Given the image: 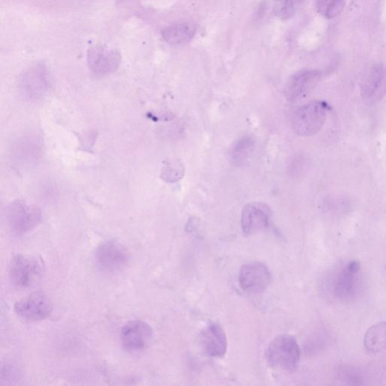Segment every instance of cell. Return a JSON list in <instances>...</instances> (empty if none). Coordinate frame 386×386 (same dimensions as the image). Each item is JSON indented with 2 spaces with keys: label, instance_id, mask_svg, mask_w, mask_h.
<instances>
[{
  "label": "cell",
  "instance_id": "1",
  "mask_svg": "<svg viewBox=\"0 0 386 386\" xmlns=\"http://www.w3.org/2000/svg\"><path fill=\"white\" fill-rule=\"evenodd\" d=\"M328 106L321 101H313L298 108L292 119L295 133L309 137L319 132L327 119Z\"/></svg>",
  "mask_w": 386,
  "mask_h": 386
},
{
  "label": "cell",
  "instance_id": "2",
  "mask_svg": "<svg viewBox=\"0 0 386 386\" xmlns=\"http://www.w3.org/2000/svg\"><path fill=\"white\" fill-rule=\"evenodd\" d=\"M265 355L271 367L292 370L298 367L300 349L296 339L283 335L272 340Z\"/></svg>",
  "mask_w": 386,
  "mask_h": 386
},
{
  "label": "cell",
  "instance_id": "3",
  "mask_svg": "<svg viewBox=\"0 0 386 386\" xmlns=\"http://www.w3.org/2000/svg\"><path fill=\"white\" fill-rule=\"evenodd\" d=\"M44 272V265L38 257L25 254L13 256L10 267V278L14 286L28 289L40 281Z\"/></svg>",
  "mask_w": 386,
  "mask_h": 386
},
{
  "label": "cell",
  "instance_id": "4",
  "mask_svg": "<svg viewBox=\"0 0 386 386\" xmlns=\"http://www.w3.org/2000/svg\"><path fill=\"white\" fill-rule=\"evenodd\" d=\"M7 219L13 232L24 234L34 230L41 223L42 214L37 207L17 200L8 208Z\"/></svg>",
  "mask_w": 386,
  "mask_h": 386
},
{
  "label": "cell",
  "instance_id": "5",
  "mask_svg": "<svg viewBox=\"0 0 386 386\" xmlns=\"http://www.w3.org/2000/svg\"><path fill=\"white\" fill-rule=\"evenodd\" d=\"M95 257L97 267L107 274L122 271L130 260L127 249L115 241L103 242L97 248Z\"/></svg>",
  "mask_w": 386,
  "mask_h": 386
},
{
  "label": "cell",
  "instance_id": "6",
  "mask_svg": "<svg viewBox=\"0 0 386 386\" xmlns=\"http://www.w3.org/2000/svg\"><path fill=\"white\" fill-rule=\"evenodd\" d=\"M48 89V71L44 64L30 67L21 75L19 90L25 100L32 102L39 101L47 93Z\"/></svg>",
  "mask_w": 386,
  "mask_h": 386
},
{
  "label": "cell",
  "instance_id": "7",
  "mask_svg": "<svg viewBox=\"0 0 386 386\" xmlns=\"http://www.w3.org/2000/svg\"><path fill=\"white\" fill-rule=\"evenodd\" d=\"M53 304L47 294L42 291L30 293L14 304V310L21 319L30 322L47 319L51 314Z\"/></svg>",
  "mask_w": 386,
  "mask_h": 386
},
{
  "label": "cell",
  "instance_id": "8",
  "mask_svg": "<svg viewBox=\"0 0 386 386\" xmlns=\"http://www.w3.org/2000/svg\"><path fill=\"white\" fill-rule=\"evenodd\" d=\"M321 77V72L315 70H304L294 73L285 88L287 101L298 103L305 99L312 93Z\"/></svg>",
  "mask_w": 386,
  "mask_h": 386
},
{
  "label": "cell",
  "instance_id": "9",
  "mask_svg": "<svg viewBox=\"0 0 386 386\" xmlns=\"http://www.w3.org/2000/svg\"><path fill=\"white\" fill-rule=\"evenodd\" d=\"M363 98L369 104L379 101L386 94V67L381 63L367 68L361 82Z\"/></svg>",
  "mask_w": 386,
  "mask_h": 386
},
{
  "label": "cell",
  "instance_id": "10",
  "mask_svg": "<svg viewBox=\"0 0 386 386\" xmlns=\"http://www.w3.org/2000/svg\"><path fill=\"white\" fill-rule=\"evenodd\" d=\"M121 341L128 352H138L147 349L153 338V329L141 320L127 322L121 330Z\"/></svg>",
  "mask_w": 386,
  "mask_h": 386
},
{
  "label": "cell",
  "instance_id": "11",
  "mask_svg": "<svg viewBox=\"0 0 386 386\" xmlns=\"http://www.w3.org/2000/svg\"><path fill=\"white\" fill-rule=\"evenodd\" d=\"M270 281L269 270L266 265L261 262L248 263L240 269L239 285L248 293H262L267 289Z\"/></svg>",
  "mask_w": 386,
  "mask_h": 386
},
{
  "label": "cell",
  "instance_id": "12",
  "mask_svg": "<svg viewBox=\"0 0 386 386\" xmlns=\"http://www.w3.org/2000/svg\"><path fill=\"white\" fill-rule=\"evenodd\" d=\"M360 287V264L352 261L347 263L337 274L334 282V292L338 298L349 300L357 297Z\"/></svg>",
  "mask_w": 386,
  "mask_h": 386
},
{
  "label": "cell",
  "instance_id": "13",
  "mask_svg": "<svg viewBox=\"0 0 386 386\" xmlns=\"http://www.w3.org/2000/svg\"><path fill=\"white\" fill-rule=\"evenodd\" d=\"M120 53L105 45H95L88 51V65L97 75H108L117 71L121 63Z\"/></svg>",
  "mask_w": 386,
  "mask_h": 386
},
{
  "label": "cell",
  "instance_id": "14",
  "mask_svg": "<svg viewBox=\"0 0 386 386\" xmlns=\"http://www.w3.org/2000/svg\"><path fill=\"white\" fill-rule=\"evenodd\" d=\"M272 211L267 204L252 202L246 204L241 214V228L247 234H252L267 228Z\"/></svg>",
  "mask_w": 386,
  "mask_h": 386
},
{
  "label": "cell",
  "instance_id": "15",
  "mask_svg": "<svg viewBox=\"0 0 386 386\" xmlns=\"http://www.w3.org/2000/svg\"><path fill=\"white\" fill-rule=\"evenodd\" d=\"M200 343L210 357L221 358L227 350V338L224 330L217 323H210L201 332Z\"/></svg>",
  "mask_w": 386,
  "mask_h": 386
},
{
  "label": "cell",
  "instance_id": "16",
  "mask_svg": "<svg viewBox=\"0 0 386 386\" xmlns=\"http://www.w3.org/2000/svg\"><path fill=\"white\" fill-rule=\"evenodd\" d=\"M195 34V26L189 22L170 25L162 32L164 40L172 45L187 43L193 40Z\"/></svg>",
  "mask_w": 386,
  "mask_h": 386
},
{
  "label": "cell",
  "instance_id": "17",
  "mask_svg": "<svg viewBox=\"0 0 386 386\" xmlns=\"http://www.w3.org/2000/svg\"><path fill=\"white\" fill-rule=\"evenodd\" d=\"M365 349L370 353L386 350V322H378L370 327L365 336Z\"/></svg>",
  "mask_w": 386,
  "mask_h": 386
},
{
  "label": "cell",
  "instance_id": "18",
  "mask_svg": "<svg viewBox=\"0 0 386 386\" xmlns=\"http://www.w3.org/2000/svg\"><path fill=\"white\" fill-rule=\"evenodd\" d=\"M255 139L251 135H246L234 143L231 150V160L234 165L243 163L255 147Z\"/></svg>",
  "mask_w": 386,
  "mask_h": 386
},
{
  "label": "cell",
  "instance_id": "19",
  "mask_svg": "<svg viewBox=\"0 0 386 386\" xmlns=\"http://www.w3.org/2000/svg\"><path fill=\"white\" fill-rule=\"evenodd\" d=\"M185 175L184 165L178 160H169L164 163L161 178L166 183H176Z\"/></svg>",
  "mask_w": 386,
  "mask_h": 386
},
{
  "label": "cell",
  "instance_id": "20",
  "mask_svg": "<svg viewBox=\"0 0 386 386\" xmlns=\"http://www.w3.org/2000/svg\"><path fill=\"white\" fill-rule=\"evenodd\" d=\"M347 0H315L317 12L328 19H335L343 12Z\"/></svg>",
  "mask_w": 386,
  "mask_h": 386
},
{
  "label": "cell",
  "instance_id": "21",
  "mask_svg": "<svg viewBox=\"0 0 386 386\" xmlns=\"http://www.w3.org/2000/svg\"><path fill=\"white\" fill-rule=\"evenodd\" d=\"M274 1L277 16L284 20L292 18L299 6L294 0H274Z\"/></svg>",
  "mask_w": 386,
  "mask_h": 386
},
{
  "label": "cell",
  "instance_id": "22",
  "mask_svg": "<svg viewBox=\"0 0 386 386\" xmlns=\"http://www.w3.org/2000/svg\"><path fill=\"white\" fill-rule=\"evenodd\" d=\"M19 377V368L17 366L7 362L2 365L1 380L2 381H15Z\"/></svg>",
  "mask_w": 386,
  "mask_h": 386
}]
</instances>
